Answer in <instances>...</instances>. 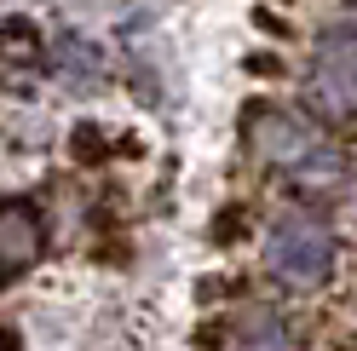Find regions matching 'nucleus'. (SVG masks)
<instances>
[{"label": "nucleus", "instance_id": "obj_1", "mask_svg": "<svg viewBox=\"0 0 357 351\" xmlns=\"http://www.w3.org/2000/svg\"><path fill=\"white\" fill-rule=\"evenodd\" d=\"M346 265V236L317 208H282L259 236V271L277 294H323Z\"/></svg>", "mask_w": 357, "mask_h": 351}, {"label": "nucleus", "instance_id": "obj_2", "mask_svg": "<svg viewBox=\"0 0 357 351\" xmlns=\"http://www.w3.org/2000/svg\"><path fill=\"white\" fill-rule=\"evenodd\" d=\"M300 109L323 133H357V17H323L300 63Z\"/></svg>", "mask_w": 357, "mask_h": 351}, {"label": "nucleus", "instance_id": "obj_3", "mask_svg": "<svg viewBox=\"0 0 357 351\" xmlns=\"http://www.w3.org/2000/svg\"><path fill=\"white\" fill-rule=\"evenodd\" d=\"M323 144V127L305 116L300 104H282V98H254L248 116H242V150L259 173H271L282 185L311 150Z\"/></svg>", "mask_w": 357, "mask_h": 351}, {"label": "nucleus", "instance_id": "obj_4", "mask_svg": "<svg viewBox=\"0 0 357 351\" xmlns=\"http://www.w3.org/2000/svg\"><path fill=\"white\" fill-rule=\"evenodd\" d=\"M40 259V213L29 202H0V265L24 271Z\"/></svg>", "mask_w": 357, "mask_h": 351}, {"label": "nucleus", "instance_id": "obj_5", "mask_svg": "<svg viewBox=\"0 0 357 351\" xmlns=\"http://www.w3.org/2000/svg\"><path fill=\"white\" fill-rule=\"evenodd\" d=\"M52 63H58V86H70V93H93V86L109 81L104 70V52L93 47V40H81V35H58V47H52Z\"/></svg>", "mask_w": 357, "mask_h": 351}, {"label": "nucleus", "instance_id": "obj_6", "mask_svg": "<svg viewBox=\"0 0 357 351\" xmlns=\"http://www.w3.org/2000/svg\"><path fill=\"white\" fill-rule=\"evenodd\" d=\"M254 17H259V29H265V35H288V40H294V24H288V17H277L271 6H259Z\"/></svg>", "mask_w": 357, "mask_h": 351}, {"label": "nucleus", "instance_id": "obj_7", "mask_svg": "<svg viewBox=\"0 0 357 351\" xmlns=\"http://www.w3.org/2000/svg\"><path fill=\"white\" fill-rule=\"evenodd\" d=\"M248 70H254L259 81H282V75H288L282 63H277V58H265V52H254V58H248Z\"/></svg>", "mask_w": 357, "mask_h": 351}, {"label": "nucleus", "instance_id": "obj_8", "mask_svg": "<svg viewBox=\"0 0 357 351\" xmlns=\"http://www.w3.org/2000/svg\"><path fill=\"white\" fill-rule=\"evenodd\" d=\"M328 351H357V322H340L328 334Z\"/></svg>", "mask_w": 357, "mask_h": 351}, {"label": "nucleus", "instance_id": "obj_9", "mask_svg": "<svg viewBox=\"0 0 357 351\" xmlns=\"http://www.w3.org/2000/svg\"><path fill=\"white\" fill-rule=\"evenodd\" d=\"M351 322H357V282H351Z\"/></svg>", "mask_w": 357, "mask_h": 351}]
</instances>
